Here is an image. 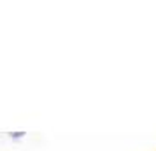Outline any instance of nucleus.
I'll use <instances>...</instances> for the list:
<instances>
[]
</instances>
